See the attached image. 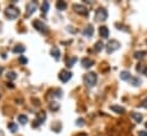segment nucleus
Returning <instances> with one entry per match:
<instances>
[{
  "mask_svg": "<svg viewBox=\"0 0 147 136\" xmlns=\"http://www.w3.org/2000/svg\"><path fill=\"white\" fill-rule=\"evenodd\" d=\"M37 2L36 1H31V2H29L28 3V6H26V15H32L33 13H34V10L37 9Z\"/></svg>",
  "mask_w": 147,
  "mask_h": 136,
  "instance_id": "1a4fd4ad",
  "label": "nucleus"
},
{
  "mask_svg": "<svg viewBox=\"0 0 147 136\" xmlns=\"http://www.w3.org/2000/svg\"><path fill=\"white\" fill-rule=\"evenodd\" d=\"M93 64H94V61H92V59H90V58H87V57H85V58L82 59V65H83V67H85V69H90Z\"/></svg>",
  "mask_w": 147,
  "mask_h": 136,
  "instance_id": "ddd939ff",
  "label": "nucleus"
},
{
  "mask_svg": "<svg viewBox=\"0 0 147 136\" xmlns=\"http://www.w3.org/2000/svg\"><path fill=\"white\" fill-rule=\"evenodd\" d=\"M20 62H21V63H23V64H25V63L28 62V59H26L24 56H20Z\"/></svg>",
  "mask_w": 147,
  "mask_h": 136,
  "instance_id": "c85d7f7f",
  "label": "nucleus"
},
{
  "mask_svg": "<svg viewBox=\"0 0 147 136\" xmlns=\"http://www.w3.org/2000/svg\"><path fill=\"white\" fill-rule=\"evenodd\" d=\"M146 128H147V122H146Z\"/></svg>",
  "mask_w": 147,
  "mask_h": 136,
  "instance_id": "72a5a7b5",
  "label": "nucleus"
},
{
  "mask_svg": "<svg viewBox=\"0 0 147 136\" xmlns=\"http://www.w3.org/2000/svg\"><path fill=\"white\" fill-rule=\"evenodd\" d=\"M119 77H121V79H122V80L127 81V80L130 79V77H131V73H130L129 71H122V72H121V74H119Z\"/></svg>",
  "mask_w": 147,
  "mask_h": 136,
  "instance_id": "f3484780",
  "label": "nucleus"
},
{
  "mask_svg": "<svg viewBox=\"0 0 147 136\" xmlns=\"http://www.w3.org/2000/svg\"><path fill=\"white\" fill-rule=\"evenodd\" d=\"M51 55H52L56 61H59V58H60V49H59L57 47L52 48V50H51Z\"/></svg>",
  "mask_w": 147,
  "mask_h": 136,
  "instance_id": "dca6fc26",
  "label": "nucleus"
},
{
  "mask_svg": "<svg viewBox=\"0 0 147 136\" xmlns=\"http://www.w3.org/2000/svg\"><path fill=\"white\" fill-rule=\"evenodd\" d=\"M41 11H42V14H46L47 11H48V9H49V3L47 2V1H44L42 2V5H41Z\"/></svg>",
  "mask_w": 147,
  "mask_h": 136,
  "instance_id": "4be33fe9",
  "label": "nucleus"
},
{
  "mask_svg": "<svg viewBox=\"0 0 147 136\" xmlns=\"http://www.w3.org/2000/svg\"><path fill=\"white\" fill-rule=\"evenodd\" d=\"M102 48H103V42H102V41H98V42L94 45V50H95V51H100Z\"/></svg>",
  "mask_w": 147,
  "mask_h": 136,
  "instance_id": "393cba45",
  "label": "nucleus"
},
{
  "mask_svg": "<svg viewBox=\"0 0 147 136\" xmlns=\"http://www.w3.org/2000/svg\"><path fill=\"white\" fill-rule=\"evenodd\" d=\"M76 123H77L78 126H80V125H83V123H84V120H83V119H78V120L76 121Z\"/></svg>",
  "mask_w": 147,
  "mask_h": 136,
  "instance_id": "7c9ffc66",
  "label": "nucleus"
},
{
  "mask_svg": "<svg viewBox=\"0 0 147 136\" xmlns=\"http://www.w3.org/2000/svg\"><path fill=\"white\" fill-rule=\"evenodd\" d=\"M131 117L137 121V122H141L142 121V114L138 113V112H132L131 113Z\"/></svg>",
  "mask_w": 147,
  "mask_h": 136,
  "instance_id": "a211bd4d",
  "label": "nucleus"
},
{
  "mask_svg": "<svg viewBox=\"0 0 147 136\" xmlns=\"http://www.w3.org/2000/svg\"><path fill=\"white\" fill-rule=\"evenodd\" d=\"M17 119H18L20 123H22V125H25L26 121H28V117H26L25 114H20V115L17 117Z\"/></svg>",
  "mask_w": 147,
  "mask_h": 136,
  "instance_id": "5701e85b",
  "label": "nucleus"
},
{
  "mask_svg": "<svg viewBox=\"0 0 147 136\" xmlns=\"http://www.w3.org/2000/svg\"><path fill=\"white\" fill-rule=\"evenodd\" d=\"M8 128H9V130H10L11 133H16V131H17V125L14 123V122H9V123H8Z\"/></svg>",
  "mask_w": 147,
  "mask_h": 136,
  "instance_id": "b1692460",
  "label": "nucleus"
},
{
  "mask_svg": "<svg viewBox=\"0 0 147 136\" xmlns=\"http://www.w3.org/2000/svg\"><path fill=\"white\" fill-rule=\"evenodd\" d=\"M140 106L141 107H145V109H147V98H145L141 103H140Z\"/></svg>",
  "mask_w": 147,
  "mask_h": 136,
  "instance_id": "cd10ccee",
  "label": "nucleus"
},
{
  "mask_svg": "<svg viewBox=\"0 0 147 136\" xmlns=\"http://www.w3.org/2000/svg\"><path fill=\"white\" fill-rule=\"evenodd\" d=\"M119 47H121V43H119L117 40L111 39V40H109V41L107 42V45H106V50H107L108 54H111V53H114L115 50H117Z\"/></svg>",
  "mask_w": 147,
  "mask_h": 136,
  "instance_id": "7ed1b4c3",
  "label": "nucleus"
},
{
  "mask_svg": "<svg viewBox=\"0 0 147 136\" xmlns=\"http://www.w3.org/2000/svg\"><path fill=\"white\" fill-rule=\"evenodd\" d=\"M110 110L114 111V112H116V113H121V114H123L125 112V109L123 106H119V105H111L110 106Z\"/></svg>",
  "mask_w": 147,
  "mask_h": 136,
  "instance_id": "2eb2a0df",
  "label": "nucleus"
},
{
  "mask_svg": "<svg viewBox=\"0 0 147 136\" xmlns=\"http://www.w3.org/2000/svg\"><path fill=\"white\" fill-rule=\"evenodd\" d=\"M33 26L36 27V30H38V31H39V32H41V33L47 32V26H46V24H45L44 22L39 21V19L33 21Z\"/></svg>",
  "mask_w": 147,
  "mask_h": 136,
  "instance_id": "0eeeda50",
  "label": "nucleus"
},
{
  "mask_svg": "<svg viewBox=\"0 0 147 136\" xmlns=\"http://www.w3.org/2000/svg\"><path fill=\"white\" fill-rule=\"evenodd\" d=\"M76 62H77V57H75V56L74 57H70V58L67 59V66L68 67H72Z\"/></svg>",
  "mask_w": 147,
  "mask_h": 136,
  "instance_id": "412c9836",
  "label": "nucleus"
},
{
  "mask_svg": "<svg viewBox=\"0 0 147 136\" xmlns=\"http://www.w3.org/2000/svg\"><path fill=\"white\" fill-rule=\"evenodd\" d=\"M46 120V112L45 111H40L39 113H38V115H37V118H36V120L33 121V123H32V127H37V126H40L44 121Z\"/></svg>",
  "mask_w": 147,
  "mask_h": 136,
  "instance_id": "423d86ee",
  "label": "nucleus"
},
{
  "mask_svg": "<svg viewBox=\"0 0 147 136\" xmlns=\"http://www.w3.org/2000/svg\"><path fill=\"white\" fill-rule=\"evenodd\" d=\"M5 15H6L8 18L14 19V18H16V17L20 15V10H18V8H16L15 6H9V7H7L6 10H5Z\"/></svg>",
  "mask_w": 147,
  "mask_h": 136,
  "instance_id": "f03ea898",
  "label": "nucleus"
},
{
  "mask_svg": "<svg viewBox=\"0 0 147 136\" xmlns=\"http://www.w3.org/2000/svg\"><path fill=\"white\" fill-rule=\"evenodd\" d=\"M107 17H108V13H107V10H106L105 8H102V7L98 8V10L95 11V21H98V22L106 21Z\"/></svg>",
  "mask_w": 147,
  "mask_h": 136,
  "instance_id": "20e7f679",
  "label": "nucleus"
},
{
  "mask_svg": "<svg viewBox=\"0 0 147 136\" xmlns=\"http://www.w3.org/2000/svg\"><path fill=\"white\" fill-rule=\"evenodd\" d=\"M7 78H8L9 80H14V79L16 78V74H15V72H8V74H7Z\"/></svg>",
  "mask_w": 147,
  "mask_h": 136,
  "instance_id": "bb28decb",
  "label": "nucleus"
},
{
  "mask_svg": "<svg viewBox=\"0 0 147 136\" xmlns=\"http://www.w3.org/2000/svg\"><path fill=\"white\" fill-rule=\"evenodd\" d=\"M134 57L139 61H146L147 62V50H140L134 53Z\"/></svg>",
  "mask_w": 147,
  "mask_h": 136,
  "instance_id": "9d476101",
  "label": "nucleus"
},
{
  "mask_svg": "<svg viewBox=\"0 0 147 136\" xmlns=\"http://www.w3.org/2000/svg\"><path fill=\"white\" fill-rule=\"evenodd\" d=\"M77 136H86V134H79V135H77Z\"/></svg>",
  "mask_w": 147,
  "mask_h": 136,
  "instance_id": "2f4dec72",
  "label": "nucleus"
},
{
  "mask_svg": "<svg viewBox=\"0 0 147 136\" xmlns=\"http://www.w3.org/2000/svg\"><path fill=\"white\" fill-rule=\"evenodd\" d=\"M84 83L87 87H93L96 83V74L94 72H88L84 75Z\"/></svg>",
  "mask_w": 147,
  "mask_h": 136,
  "instance_id": "f257e3e1",
  "label": "nucleus"
},
{
  "mask_svg": "<svg viewBox=\"0 0 147 136\" xmlns=\"http://www.w3.org/2000/svg\"><path fill=\"white\" fill-rule=\"evenodd\" d=\"M13 51H14V53H24V51H25V47L22 46V45H16V46L13 48Z\"/></svg>",
  "mask_w": 147,
  "mask_h": 136,
  "instance_id": "aec40b11",
  "label": "nucleus"
},
{
  "mask_svg": "<svg viewBox=\"0 0 147 136\" xmlns=\"http://www.w3.org/2000/svg\"><path fill=\"white\" fill-rule=\"evenodd\" d=\"M72 77V73L70 71H67V70H62L59 74V79L62 81V82H68Z\"/></svg>",
  "mask_w": 147,
  "mask_h": 136,
  "instance_id": "6e6552de",
  "label": "nucleus"
},
{
  "mask_svg": "<svg viewBox=\"0 0 147 136\" xmlns=\"http://www.w3.org/2000/svg\"><path fill=\"white\" fill-rule=\"evenodd\" d=\"M2 70H3V69H2L1 66H0V74H1V72H2Z\"/></svg>",
  "mask_w": 147,
  "mask_h": 136,
  "instance_id": "473e14b6",
  "label": "nucleus"
},
{
  "mask_svg": "<svg viewBox=\"0 0 147 136\" xmlns=\"http://www.w3.org/2000/svg\"><path fill=\"white\" fill-rule=\"evenodd\" d=\"M59 107H60V104H59L57 102H51V103H49V109H51V110L56 111Z\"/></svg>",
  "mask_w": 147,
  "mask_h": 136,
  "instance_id": "a878e982",
  "label": "nucleus"
},
{
  "mask_svg": "<svg viewBox=\"0 0 147 136\" xmlns=\"http://www.w3.org/2000/svg\"><path fill=\"white\" fill-rule=\"evenodd\" d=\"M56 8H57L59 10H64V9L67 8V3H65V1H62V0L57 1V2H56Z\"/></svg>",
  "mask_w": 147,
  "mask_h": 136,
  "instance_id": "6ab92c4d",
  "label": "nucleus"
},
{
  "mask_svg": "<svg viewBox=\"0 0 147 136\" xmlns=\"http://www.w3.org/2000/svg\"><path fill=\"white\" fill-rule=\"evenodd\" d=\"M138 136H147V131H145V130H140L139 134H138Z\"/></svg>",
  "mask_w": 147,
  "mask_h": 136,
  "instance_id": "c756f323",
  "label": "nucleus"
},
{
  "mask_svg": "<svg viewBox=\"0 0 147 136\" xmlns=\"http://www.w3.org/2000/svg\"><path fill=\"white\" fill-rule=\"evenodd\" d=\"M146 43H147V40H146Z\"/></svg>",
  "mask_w": 147,
  "mask_h": 136,
  "instance_id": "f704fd0d",
  "label": "nucleus"
},
{
  "mask_svg": "<svg viewBox=\"0 0 147 136\" xmlns=\"http://www.w3.org/2000/svg\"><path fill=\"white\" fill-rule=\"evenodd\" d=\"M99 34L101 38H108V35H109L108 27L107 26H100L99 27Z\"/></svg>",
  "mask_w": 147,
  "mask_h": 136,
  "instance_id": "4468645a",
  "label": "nucleus"
},
{
  "mask_svg": "<svg viewBox=\"0 0 147 136\" xmlns=\"http://www.w3.org/2000/svg\"><path fill=\"white\" fill-rule=\"evenodd\" d=\"M72 8H74V10H75L77 14H79V15H83V16H87V15H88V10H87V8H86L84 5L75 3V5L72 6Z\"/></svg>",
  "mask_w": 147,
  "mask_h": 136,
  "instance_id": "39448f33",
  "label": "nucleus"
},
{
  "mask_svg": "<svg viewBox=\"0 0 147 136\" xmlns=\"http://www.w3.org/2000/svg\"><path fill=\"white\" fill-rule=\"evenodd\" d=\"M127 82L130 83V85H132V86H134V87H138V86H140L141 85V79H139V78H137V77H130V79L127 80Z\"/></svg>",
  "mask_w": 147,
  "mask_h": 136,
  "instance_id": "f8f14e48",
  "label": "nucleus"
},
{
  "mask_svg": "<svg viewBox=\"0 0 147 136\" xmlns=\"http://www.w3.org/2000/svg\"><path fill=\"white\" fill-rule=\"evenodd\" d=\"M93 33H94V29H93V25H91V24H88L85 29H84V31H83V34L85 35V37H92L93 35Z\"/></svg>",
  "mask_w": 147,
  "mask_h": 136,
  "instance_id": "9b49d317",
  "label": "nucleus"
}]
</instances>
